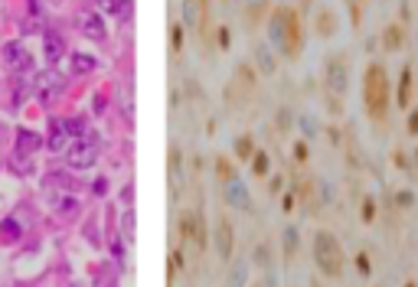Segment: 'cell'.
Segmentation results:
<instances>
[{
    "label": "cell",
    "instance_id": "cell-4",
    "mask_svg": "<svg viewBox=\"0 0 418 287\" xmlns=\"http://www.w3.org/2000/svg\"><path fill=\"white\" fill-rule=\"evenodd\" d=\"M258 92V82H255V69L248 63H236V69H232V75H229V82H225V105L232 108V111H242V108H248V101L255 98Z\"/></svg>",
    "mask_w": 418,
    "mask_h": 287
},
{
    "label": "cell",
    "instance_id": "cell-46",
    "mask_svg": "<svg viewBox=\"0 0 418 287\" xmlns=\"http://www.w3.org/2000/svg\"><path fill=\"white\" fill-rule=\"evenodd\" d=\"M405 131H408V134H412V138H415V134H418V105L412 108V115H408V124H405Z\"/></svg>",
    "mask_w": 418,
    "mask_h": 287
},
{
    "label": "cell",
    "instance_id": "cell-50",
    "mask_svg": "<svg viewBox=\"0 0 418 287\" xmlns=\"http://www.w3.org/2000/svg\"><path fill=\"white\" fill-rule=\"evenodd\" d=\"M121 202H124V206H134V186H124V190H121Z\"/></svg>",
    "mask_w": 418,
    "mask_h": 287
},
{
    "label": "cell",
    "instance_id": "cell-15",
    "mask_svg": "<svg viewBox=\"0 0 418 287\" xmlns=\"http://www.w3.org/2000/svg\"><path fill=\"white\" fill-rule=\"evenodd\" d=\"M79 30H82V36L92 40V43H105V40H108L105 20H102V13H98V10H86V13H82V17H79Z\"/></svg>",
    "mask_w": 418,
    "mask_h": 287
},
{
    "label": "cell",
    "instance_id": "cell-38",
    "mask_svg": "<svg viewBox=\"0 0 418 287\" xmlns=\"http://www.w3.org/2000/svg\"><path fill=\"white\" fill-rule=\"evenodd\" d=\"M291 124H294V115H291L288 108H281L278 117H275V128H278L281 134H284V131H291Z\"/></svg>",
    "mask_w": 418,
    "mask_h": 287
},
{
    "label": "cell",
    "instance_id": "cell-17",
    "mask_svg": "<svg viewBox=\"0 0 418 287\" xmlns=\"http://www.w3.org/2000/svg\"><path fill=\"white\" fill-rule=\"evenodd\" d=\"M412 98H415V69H412V65H402V72H399V85H396L399 108H402V111L412 108Z\"/></svg>",
    "mask_w": 418,
    "mask_h": 287
},
{
    "label": "cell",
    "instance_id": "cell-43",
    "mask_svg": "<svg viewBox=\"0 0 418 287\" xmlns=\"http://www.w3.org/2000/svg\"><path fill=\"white\" fill-rule=\"evenodd\" d=\"M252 287H278V277H275V271H262V277L252 281Z\"/></svg>",
    "mask_w": 418,
    "mask_h": 287
},
{
    "label": "cell",
    "instance_id": "cell-48",
    "mask_svg": "<svg viewBox=\"0 0 418 287\" xmlns=\"http://www.w3.org/2000/svg\"><path fill=\"white\" fill-rule=\"evenodd\" d=\"M298 128L304 131V134H314V131H317V128H314V121H311L307 115H300V117H298Z\"/></svg>",
    "mask_w": 418,
    "mask_h": 287
},
{
    "label": "cell",
    "instance_id": "cell-37",
    "mask_svg": "<svg viewBox=\"0 0 418 287\" xmlns=\"http://www.w3.org/2000/svg\"><path fill=\"white\" fill-rule=\"evenodd\" d=\"M346 7H350V20H353V26H360V23H363L366 0H346Z\"/></svg>",
    "mask_w": 418,
    "mask_h": 287
},
{
    "label": "cell",
    "instance_id": "cell-51",
    "mask_svg": "<svg viewBox=\"0 0 418 287\" xmlns=\"http://www.w3.org/2000/svg\"><path fill=\"white\" fill-rule=\"evenodd\" d=\"M95 192H98V196H105V192H108V180H95Z\"/></svg>",
    "mask_w": 418,
    "mask_h": 287
},
{
    "label": "cell",
    "instance_id": "cell-23",
    "mask_svg": "<svg viewBox=\"0 0 418 287\" xmlns=\"http://www.w3.org/2000/svg\"><path fill=\"white\" fill-rule=\"evenodd\" d=\"M98 13H111L115 20H131L134 17V0H98Z\"/></svg>",
    "mask_w": 418,
    "mask_h": 287
},
{
    "label": "cell",
    "instance_id": "cell-13",
    "mask_svg": "<svg viewBox=\"0 0 418 287\" xmlns=\"http://www.w3.org/2000/svg\"><path fill=\"white\" fill-rule=\"evenodd\" d=\"M183 147L173 140L170 150H167V177H170V190H173V199H180L183 192Z\"/></svg>",
    "mask_w": 418,
    "mask_h": 287
},
{
    "label": "cell",
    "instance_id": "cell-6",
    "mask_svg": "<svg viewBox=\"0 0 418 287\" xmlns=\"http://www.w3.org/2000/svg\"><path fill=\"white\" fill-rule=\"evenodd\" d=\"M177 232H180L183 248H196V252L209 248V232H206L203 209H183L180 222H177Z\"/></svg>",
    "mask_w": 418,
    "mask_h": 287
},
{
    "label": "cell",
    "instance_id": "cell-10",
    "mask_svg": "<svg viewBox=\"0 0 418 287\" xmlns=\"http://www.w3.org/2000/svg\"><path fill=\"white\" fill-rule=\"evenodd\" d=\"M180 26L193 33H206V26H209V0H180Z\"/></svg>",
    "mask_w": 418,
    "mask_h": 287
},
{
    "label": "cell",
    "instance_id": "cell-28",
    "mask_svg": "<svg viewBox=\"0 0 418 287\" xmlns=\"http://www.w3.org/2000/svg\"><path fill=\"white\" fill-rule=\"evenodd\" d=\"M20 235H23V225L17 215H7L3 222H0V245H13V242H20Z\"/></svg>",
    "mask_w": 418,
    "mask_h": 287
},
{
    "label": "cell",
    "instance_id": "cell-35",
    "mask_svg": "<svg viewBox=\"0 0 418 287\" xmlns=\"http://www.w3.org/2000/svg\"><path fill=\"white\" fill-rule=\"evenodd\" d=\"M268 167H271L268 150H255V154H252V173H255V177H268Z\"/></svg>",
    "mask_w": 418,
    "mask_h": 287
},
{
    "label": "cell",
    "instance_id": "cell-41",
    "mask_svg": "<svg viewBox=\"0 0 418 287\" xmlns=\"http://www.w3.org/2000/svg\"><path fill=\"white\" fill-rule=\"evenodd\" d=\"M170 46H173V53H180L183 49V26L180 23H173L170 26Z\"/></svg>",
    "mask_w": 418,
    "mask_h": 287
},
{
    "label": "cell",
    "instance_id": "cell-8",
    "mask_svg": "<svg viewBox=\"0 0 418 287\" xmlns=\"http://www.w3.org/2000/svg\"><path fill=\"white\" fill-rule=\"evenodd\" d=\"M98 154H102V144L95 134H82V138H72V144L65 147V163L72 170H92Z\"/></svg>",
    "mask_w": 418,
    "mask_h": 287
},
{
    "label": "cell",
    "instance_id": "cell-31",
    "mask_svg": "<svg viewBox=\"0 0 418 287\" xmlns=\"http://www.w3.org/2000/svg\"><path fill=\"white\" fill-rule=\"evenodd\" d=\"M121 235H124V242L138 238V213H134V206H128L124 215H121Z\"/></svg>",
    "mask_w": 418,
    "mask_h": 287
},
{
    "label": "cell",
    "instance_id": "cell-27",
    "mask_svg": "<svg viewBox=\"0 0 418 287\" xmlns=\"http://www.w3.org/2000/svg\"><path fill=\"white\" fill-rule=\"evenodd\" d=\"M98 69V59L88 53H72V59H69V72L72 75H92Z\"/></svg>",
    "mask_w": 418,
    "mask_h": 287
},
{
    "label": "cell",
    "instance_id": "cell-33",
    "mask_svg": "<svg viewBox=\"0 0 418 287\" xmlns=\"http://www.w3.org/2000/svg\"><path fill=\"white\" fill-rule=\"evenodd\" d=\"M10 170H17L20 177H30L33 173V157H26V154H20V150H13L10 154Z\"/></svg>",
    "mask_w": 418,
    "mask_h": 287
},
{
    "label": "cell",
    "instance_id": "cell-18",
    "mask_svg": "<svg viewBox=\"0 0 418 287\" xmlns=\"http://www.w3.org/2000/svg\"><path fill=\"white\" fill-rule=\"evenodd\" d=\"M298 252H300V229L298 225H284V232H281V261H284V268L298 261Z\"/></svg>",
    "mask_w": 418,
    "mask_h": 287
},
{
    "label": "cell",
    "instance_id": "cell-22",
    "mask_svg": "<svg viewBox=\"0 0 418 287\" xmlns=\"http://www.w3.org/2000/svg\"><path fill=\"white\" fill-rule=\"evenodd\" d=\"M17 144H13V150H20V154H26V157H33L36 150H43V138L36 134V131H30V128H17Z\"/></svg>",
    "mask_w": 418,
    "mask_h": 287
},
{
    "label": "cell",
    "instance_id": "cell-19",
    "mask_svg": "<svg viewBox=\"0 0 418 287\" xmlns=\"http://www.w3.org/2000/svg\"><path fill=\"white\" fill-rule=\"evenodd\" d=\"M69 144H72V138H69L65 124L59 117H53V121H49V138H43V147L49 150V154H65Z\"/></svg>",
    "mask_w": 418,
    "mask_h": 287
},
{
    "label": "cell",
    "instance_id": "cell-53",
    "mask_svg": "<svg viewBox=\"0 0 418 287\" xmlns=\"http://www.w3.org/2000/svg\"><path fill=\"white\" fill-rule=\"evenodd\" d=\"M405 287H418V284H415V281H405Z\"/></svg>",
    "mask_w": 418,
    "mask_h": 287
},
{
    "label": "cell",
    "instance_id": "cell-2",
    "mask_svg": "<svg viewBox=\"0 0 418 287\" xmlns=\"http://www.w3.org/2000/svg\"><path fill=\"white\" fill-rule=\"evenodd\" d=\"M363 108L376 128H386L389 124L392 82H389V69L383 63H369L363 69Z\"/></svg>",
    "mask_w": 418,
    "mask_h": 287
},
{
    "label": "cell",
    "instance_id": "cell-34",
    "mask_svg": "<svg viewBox=\"0 0 418 287\" xmlns=\"http://www.w3.org/2000/svg\"><path fill=\"white\" fill-rule=\"evenodd\" d=\"M252 154H255V138H252V134H239L236 138V157L239 160H252Z\"/></svg>",
    "mask_w": 418,
    "mask_h": 287
},
{
    "label": "cell",
    "instance_id": "cell-42",
    "mask_svg": "<svg viewBox=\"0 0 418 287\" xmlns=\"http://www.w3.org/2000/svg\"><path fill=\"white\" fill-rule=\"evenodd\" d=\"M216 46H219L223 53L232 46V40H229V26H216Z\"/></svg>",
    "mask_w": 418,
    "mask_h": 287
},
{
    "label": "cell",
    "instance_id": "cell-5",
    "mask_svg": "<svg viewBox=\"0 0 418 287\" xmlns=\"http://www.w3.org/2000/svg\"><path fill=\"white\" fill-rule=\"evenodd\" d=\"M321 79H323V92H327V95L346 98V92H350V56L346 53H330L327 59H323Z\"/></svg>",
    "mask_w": 418,
    "mask_h": 287
},
{
    "label": "cell",
    "instance_id": "cell-3",
    "mask_svg": "<svg viewBox=\"0 0 418 287\" xmlns=\"http://www.w3.org/2000/svg\"><path fill=\"white\" fill-rule=\"evenodd\" d=\"M311 258L317 271H321L327 281H340L346 274V252L340 238L330 232V229H317L311 238Z\"/></svg>",
    "mask_w": 418,
    "mask_h": 287
},
{
    "label": "cell",
    "instance_id": "cell-39",
    "mask_svg": "<svg viewBox=\"0 0 418 287\" xmlns=\"http://www.w3.org/2000/svg\"><path fill=\"white\" fill-rule=\"evenodd\" d=\"M415 206V192L412 190H399L396 192V209H412Z\"/></svg>",
    "mask_w": 418,
    "mask_h": 287
},
{
    "label": "cell",
    "instance_id": "cell-26",
    "mask_svg": "<svg viewBox=\"0 0 418 287\" xmlns=\"http://www.w3.org/2000/svg\"><path fill=\"white\" fill-rule=\"evenodd\" d=\"M248 281V258H232V268L225 274V287H246Z\"/></svg>",
    "mask_w": 418,
    "mask_h": 287
},
{
    "label": "cell",
    "instance_id": "cell-30",
    "mask_svg": "<svg viewBox=\"0 0 418 287\" xmlns=\"http://www.w3.org/2000/svg\"><path fill=\"white\" fill-rule=\"evenodd\" d=\"M213 170H216V177H219V183L239 180L236 163H232V160H229V157H216V160H213Z\"/></svg>",
    "mask_w": 418,
    "mask_h": 287
},
{
    "label": "cell",
    "instance_id": "cell-45",
    "mask_svg": "<svg viewBox=\"0 0 418 287\" xmlns=\"http://www.w3.org/2000/svg\"><path fill=\"white\" fill-rule=\"evenodd\" d=\"M65 131H69V138H72V134H82V131H86V117H82V115L72 117V121L65 124Z\"/></svg>",
    "mask_w": 418,
    "mask_h": 287
},
{
    "label": "cell",
    "instance_id": "cell-7",
    "mask_svg": "<svg viewBox=\"0 0 418 287\" xmlns=\"http://www.w3.org/2000/svg\"><path fill=\"white\" fill-rule=\"evenodd\" d=\"M330 183L321 180V177H307V183L300 186V190H294V196H298V206L304 209L307 215H321L323 206H330Z\"/></svg>",
    "mask_w": 418,
    "mask_h": 287
},
{
    "label": "cell",
    "instance_id": "cell-36",
    "mask_svg": "<svg viewBox=\"0 0 418 287\" xmlns=\"http://www.w3.org/2000/svg\"><path fill=\"white\" fill-rule=\"evenodd\" d=\"M360 219H363L366 225L376 222V196H369V192L363 196V206H360Z\"/></svg>",
    "mask_w": 418,
    "mask_h": 287
},
{
    "label": "cell",
    "instance_id": "cell-12",
    "mask_svg": "<svg viewBox=\"0 0 418 287\" xmlns=\"http://www.w3.org/2000/svg\"><path fill=\"white\" fill-rule=\"evenodd\" d=\"M223 206L229 209H239V213H248L252 209V192L242 180H229L223 183Z\"/></svg>",
    "mask_w": 418,
    "mask_h": 287
},
{
    "label": "cell",
    "instance_id": "cell-47",
    "mask_svg": "<svg viewBox=\"0 0 418 287\" xmlns=\"http://www.w3.org/2000/svg\"><path fill=\"white\" fill-rule=\"evenodd\" d=\"M294 206H298V196H294V190L284 192V199H281V209H284V213H291Z\"/></svg>",
    "mask_w": 418,
    "mask_h": 287
},
{
    "label": "cell",
    "instance_id": "cell-25",
    "mask_svg": "<svg viewBox=\"0 0 418 287\" xmlns=\"http://www.w3.org/2000/svg\"><path fill=\"white\" fill-rule=\"evenodd\" d=\"M65 85V75L56 69V65H46V72L36 75V88L40 92H56V88Z\"/></svg>",
    "mask_w": 418,
    "mask_h": 287
},
{
    "label": "cell",
    "instance_id": "cell-11",
    "mask_svg": "<svg viewBox=\"0 0 418 287\" xmlns=\"http://www.w3.org/2000/svg\"><path fill=\"white\" fill-rule=\"evenodd\" d=\"M0 63L7 65L10 72H26V69H33V53L20 40H13V43H7L0 49Z\"/></svg>",
    "mask_w": 418,
    "mask_h": 287
},
{
    "label": "cell",
    "instance_id": "cell-32",
    "mask_svg": "<svg viewBox=\"0 0 418 287\" xmlns=\"http://www.w3.org/2000/svg\"><path fill=\"white\" fill-rule=\"evenodd\" d=\"M108 252H111V258H118V261H124V258H128L124 238L118 235V229H115V225H108Z\"/></svg>",
    "mask_w": 418,
    "mask_h": 287
},
{
    "label": "cell",
    "instance_id": "cell-21",
    "mask_svg": "<svg viewBox=\"0 0 418 287\" xmlns=\"http://www.w3.org/2000/svg\"><path fill=\"white\" fill-rule=\"evenodd\" d=\"M379 46H383V53H402L405 49V26L402 23H389L383 36H379Z\"/></svg>",
    "mask_w": 418,
    "mask_h": 287
},
{
    "label": "cell",
    "instance_id": "cell-14",
    "mask_svg": "<svg viewBox=\"0 0 418 287\" xmlns=\"http://www.w3.org/2000/svg\"><path fill=\"white\" fill-rule=\"evenodd\" d=\"M314 33H317L321 40H333V36L340 33V17H337V10H333L330 3L317 7V13H314Z\"/></svg>",
    "mask_w": 418,
    "mask_h": 287
},
{
    "label": "cell",
    "instance_id": "cell-52",
    "mask_svg": "<svg viewBox=\"0 0 418 287\" xmlns=\"http://www.w3.org/2000/svg\"><path fill=\"white\" fill-rule=\"evenodd\" d=\"M281 183H284V180H281V177H275V180H271V183H268V190H271V196H275V192H278V190H281Z\"/></svg>",
    "mask_w": 418,
    "mask_h": 287
},
{
    "label": "cell",
    "instance_id": "cell-44",
    "mask_svg": "<svg viewBox=\"0 0 418 287\" xmlns=\"http://www.w3.org/2000/svg\"><path fill=\"white\" fill-rule=\"evenodd\" d=\"M356 268H360V277L373 274V268H369V255H366V252H360V255H356Z\"/></svg>",
    "mask_w": 418,
    "mask_h": 287
},
{
    "label": "cell",
    "instance_id": "cell-20",
    "mask_svg": "<svg viewBox=\"0 0 418 287\" xmlns=\"http://www.w3.org/2000/svg\"><path fill=\"white\" fill-rule=\"evenodd\" d=\"M271 0H242V20H246L248 30H255L258 23L268 20Z\"/></svg>",
    "mask_w": 418,
    "mask_h": 287
},
{
    "label": "cell",
    "instance_id": "cell-49",
    "mask_svg": "<svg viewBox=\"0 0 418 287\" xmlns=\"http://www.w3.org/2000/svg\"><path fill=\"white\" fill-rule=\"evenodd\" d=\"M294 160H300V163L307 160V144H304V140H298V144H294Z\"/></svg>",
    "mask_w": 418,
    "mask_h": 287
},
{
    "label": "cell",
    "instance_id": "cell-16",
    "mask_svg": "<svg viewBox=\"0 0 418 287\" xmlns=\"http://www.w3.org/2000/svg\"><path fill=\"white\" fill-rule=\"evenodd\" d=\"M252 56H255V69L258 75H265V79H271V75L278 72V56H275V49H271L265 40H258L255 49H252Z\"/></svg>",
    "mask_w": 418,
    "mask_h": 287
},
{
    "label": "cell",
    "instance_id": "cell-29",
    "mask_svg": "<svg viewBox=\"0 0 418 287\" xmlns=\"http://www.w3.org/2000/svg\"><path fill=\"white\" fill-rule=\"evenodd\" d=\"M252 265H258L262 271H271V261H275V252H271V245L268 242H262L255 245V252H252V258H248Z\"/></svg>",
    "mask_w": 418,
    "mask_h": 287
},
{
    "label": "cell",
    "instance_id": "cell-54",
    "mask_svg": "<svg viewBox=\"0 0 418 287\" xmlns=\"http://www.w3.org/2000/svg\"><path fill=\"white\" fill-rule=\"evenodd\" d=\"M415 46H418V33H415Z\"/></svg>",
    "mask_w": 418,
    "mask_h": 287
},
{
    "label": "cell",
    "instance_id": "cell-40",
    "mask_svg": "<svg viewBox=\"0 0 418 287\" xmlns=\"http://www.w3.org/2000/svg\"><path fill=\"white\" fill-rule=\"evenodd\" d=\"M392 160H396V167L402 173H412V157H408L405 150H396V154H392Z\"/></svg>",
    "mask_w": 418,
    "mask_h": 287
},
{
    "label": "cell",
    "instance_id": "cell-9",
    "mask_svg": "<svg viewBox=\"0 0 418 287\" xmlns=\"http://www.w3.org/2000/svg\"><path fill=\"white\" fill-rule=\"evenodd\" d=\"M213 252H216V258H219L223 265H229V261L236 258V225H232L229 215H216V222H213Z\"/></svg>",
    "mask_w": 418,
    "mask_h": 287
},
{
    "label": "cell",
    "instance_id": "cell-24",
    "mask_svg": "<svg viewBox=\"0 0 418 287\" xmlns=\"http://www.w3.org/2000/svg\"><path fill=\"white\" fill-rule=\"evenodd\" d=\"M63 56H65V40L59 36V33H46V36H43V59H46V65H56Z\"/></svg>",
    "mask_w": 418,
    "mask_h": 287
},
{
    "label": "cell",
    "instance_id": "cell-55",
    "mask_svg": "<svg viewBox=\"0 0 418 287\" xmlns=\"http://www.w3.org/2000/svg\"><path fill=\"white\" fill-rule=\"evenodd\" d=\"M379 287H389V284H379Z\"/></svg>",
    "mask_w": 418,
    "mask_h": 287
},
{
    "label": "cell",
    "instance_id": "cell-1",
    "mask_svg": "<svg viewBox=\"0 0 418 287\" xmlns=\"http://www.w3.org/2000/svg\"><path fill=\"white\" fill-rule=\"evenodd\" d=\"M268 46L281 59L288 63H298L304 56V46H307V36H304V20L300 13L288 3H281L275 10H268Z\"/></svg>",
    "mask_w": 418,
    "mask_h": 287
}]
</instances>
